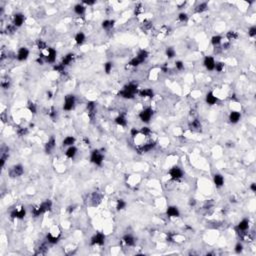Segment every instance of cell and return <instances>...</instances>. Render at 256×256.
Instances as JSON below:
<instances>
[{"label":"cell","instance_id":"7dc6e473","mask_svg":"<svg viewBox=\"0 0 256 256\" xmlns=\"http://www.w3.org/2000/svg\"><path fill=\"white\" fill-rule=\"evenodd\" d=\"M112 67H113L112 62H106L105 64H104V70H105V72L107 74L110 73V71L112 70Z\"/></svg>","mask_w":256,"mask_h":256},{"label":"cell","instance_id":"7402d4cb","mask_svg":"<svg viewBox=\"0 0 256 256\" xmlns=\"http://www.w3.org/2000/svg\"><path fill=\"white\" fill-rule=\"evenodd\" d=\"M123 241H124V243H125L126 245H128V246H134L135 245V242H136V240H135V238L131 234H126L125 236L123 237Z\"/></svg>","mask_w":256,"mask_h":256},{"label":"cell","instance_id":"d4e9b609","mask_svg":"<svg viewBox=\"0 0 256 256\" xmlns=\"http://www.w3.org/2000/svg\"><path fill=\"white\" fill-rule=\"evenodd\" d=\"M77 154V148L75 146H69V148L66 150V152H65V155L67 156L68 158H70V159H72V158L75 157V155Z\"/></svg>","mask_w":256,"mask_h":256},{"label":"cell","instance_id":"4dcf8cb0","mask_svg":"<svg viewBox=\"0 0 256 256\" xmlns=\"http://www.w3.org/2000/svg\"><path fill=\"white\" fill-rule=\"evenodd\" d=\"M84 41H85V35H84V33H83V32H78V33H77V34L75 35V42H76V44L81 45V44H83V43H84Z\"/></svg>","mask_w":256,"mask_h":256},{"label":"cell","instance_id":"816d5d0a","mask_svg":"<svg viewBox=\"0 0 256 256\" xmlns=\"http://www.w3.org/2000/svg\"><path fill=\"white\" fill-rule=\"evenodd\" d=\"M248 34L250 37H254V36L256 35V27L255 26H252L249 28L248 30Z\"/></svg>","mask_w":256,"mask_h":256},{"label":"cell","instance_id":"11a10c76","mask_svg":"<svg viewBox=\"0 0 256 256\" xmlns=\"http://www.w3.org/2000/svg\"><path fill=\"white\" fill-rule=\"evenodd\" d=\"M242 250H243V245H242L240 242H238V243L235 245V252L240 253V252H242Z\"/></svg>","mask_w":256,"mask_h":256},{"label":"cell","instance_id":"ffe728a7","mask_svg":"<svg viewBox=\"0 0 256 256\" xmlns=\"http://www.w3.org/2000/svg\"><path fill=\"white\" fill-rule=\"evenodd\" d=\"M205 100H206V103L209 104V105H214V104L218 101V99H217V97L215 96L212 92H208V93L206 94Z\"/></svg>","mask_w":256,"mask_h":256},{"label":"cell","instance_id":"ab89813d","mask_svg":"<svg viewBox=\"0 0 256 256\" xmlns=\"http://www.w3.org/2000/svg\"><path fill=\"white\" fill-rule=\"evenodd\" d=\"M119 95L121 97H123V98H125V99H132L133 97H134V95L128 93V92H126L125 90H123V89H122L121 91L119 92Z\"/></svg>","mask_w":256,"mask_h":256},{"label":"cell","instance_id":"9f6ffc18","mask_svg":"<svg viewBox=\"0 0 256 256\" xmlns=\"http://www.w3.org/2000/svg\"><path fill=\"white\" fill-rule=\"evenodd\" d=\"M135 8H136L135 9V13H136V14H140V13L143 11V6H142V4H138Z\"/></svg>","mask_w":256,"mask_h":256},{"label":"cell","instance_id":"b9f144b4","mask_svg":"<svg viewBox=\"0 0 256 256\" xmlns=\"http://www.w3.org/2000/svg\"><path fill=\"white\" fill-rule=\"evenodd\" d=\"M36 45H37V47H38V49H39V50H44V49H46V48H47L46 43H45V42L43 41V40H41V39L37 40V42H36Z\"/></svg>","mask_w":256,"mask_h":256},{"label":"cell","instance_id":"be15d7a7","mask_svg":"<svg viewBox=\"0 0 256 256\" xmlns=\"http://www.w3.org/2000/svg\"><path fill=\"white\" fill-rule=\"evenodd\" d=\"M195 203H196L195 199H190V202H189L190 205H195Z\"/></svg>","mask_w":256,"mask_h":256},{"label":"cell","instance_id":"5bb4252c","mask_svg":"<svg viewBox=\"0 0 256 256\" xmlns=\"http://www.w3.org/2000/svg\"><path fill=\"white\" fill-rule=\"evenodd\" d=\"M123 90H125L126 92H128V93L132 95H135L138 92V86L137 84H135V83H129V84L124 86Z\"/></svg>","mask_w":256,"mask_h":256},{"label":"cell","instance_id":"7c38bea8","mask_svg":"<svg viewBox=\"0 0 256 256\" xmlns=\"http://www.w3.org/2000/svg\"><path fill=\"white\" fill-rule=\"evenodd\" d=\"M29 56V50L26 48V47H21V48L18 50L17 53V59L19 61H24L28 58Z\"/></svg>","mask_w":256,"mask_h":256},{"label":"cell","instance_id":"44dd1931","mask_svg":"<svg viewBox=\"0 0 256 256\" xmlns=\"http://www.w3.org/2000/svg\"><path fill=\"white\" fill-rule=\"evenodd\" d=\"M213 181L216 187H222L224 185V178L221 174H215L213 177Z\"/></svg>","mask_w":256,"mask_h":256},{"label":"cell","instance_id":"f1b7e54d","mask_svg":"<svg viewBox=\"0 0 256 256\" xmlns=\"http://www.w3.org/2000/svg\"><path fill=\"white\" fill-rule=\"evenodd\" d=\"M189 127L191 130H200L201 128V123L198 119H194L192 120V122L189 123Z\"/></svg>","mask_w":256,"mask_h":256},{"label":"cell","instance_id":"f5cc1de1","mask_svg":"<svg viewBox=\"0 0 256 256\" xmlns=\"http://www.w3.org/2000/svg\"><path fill=\"white\" fill-rule=\"evenodd\" d=\"M28 109L31 113H36V106L33 102L28 103Z\"/></svg>","mask_w":256,"mask_h":256},{"label":"cell","instance_id":"f907efd6","mask_svg":"<svg viewBox=\"0 0 256 256\" xmlns=\"http://www.w3.org/2000/svg\"><path fill=\"white\" fill-rule=\"evenodd\" d=\"M175 67L177 70H183L184 69V63L182 61H176L175 62Z\"/></svg>","mask_w":256,"mask_h":256},{"label":"cell","instance_id":"91938a15","mask_svg":"<svg viewBox=\"0 0 256 256\" xmlns=\"http://www.w3.org/2000/svg\"><path fill=\"white\" fill-rule=\"evenodd\" d=\"M9 81H4V80H2L1 81V86H2V88H4V89H7V88H9Z\"/></svg>","mask_w":256,"mask_h":256},{"label":"cell","instance_id":"e575fe53","mask_svg":"<svg viewBox=\"0 0 256 256\" xmlns=\"http://www.w3.org/2000/svg\"><path fill=\"white\" fill-rule=\"evenodd\" d=\"M207 8H208L207 3H205V2H202V3L198 4V5L196 6L195 11H196L197 13H202V12H204V11L207 10Z\"/></svg>","mask_w":256,"mask_h":256},{"label":"cell","instance_id":"7bdbcfd3","mask_svg":"<svg viewBox=\"0 0 256 256\" xmlns=\"http://www.w3.org/2000/svg\"><path fill=\"white\" fill-rule=\"evenodd\" d=\"M214 69L217 72H222L224 70V63L223 62H215Z\"/></svg>","mask_w":256,"mask_h":256},{"label":"cell","instance_id":"6da1fadb","mask_svg":"<svg viewBox=\"0 0 256 256\" xmlns=\"http://www.w3.org/2000/svg\"><path fill=\"white\" fill-rule=\"evenodd\" d=\"M51 208H52L51 200L47 199V200L43 201L40 205H38V206H36V207L33 208V209H32V214L34 215L35 217H38V216H40L41 214L45 213V212L50 211Z\"/></svg>","mask_w":256,"mask_h":256},{"label":"cell","instance_id":"1f68e13d","mask_svg":"<svg viewBox=\"0 0 256 256\" xmlns=\"http://www.w3.org/2000/svg\"><path fill=\"white\" fill-rule=\"evenodd\" d=\"M115 123L117 124V125L119 126H126V124H127V121H126V118L124 115H119L118 117H116L115 118Z\"/></svg>","mask_w":256,"mask_h":256},{"label":"cell","instance_id":"8d00e7d4","mask_svg":"<svg viewBox=\"0 0 256 256\" xmlns=\"http://www.w3.org/2000/svg\"><path fill=\"white\" fill-rule=\"evenodd\" d=\"M226 37H227V39L229 40V41H233V40H236L237 38H238V34H237V32H235V31H229V32H227V34H226Z\"/></svg>","mask_w":256,"mask_h":256},{"label":"cell","instance_id":"836d02e7","mask_svg":"<svg viewBox=\"0 0 256 256\" xmlns=\"http://www.w3.org/2000/svg\"><path fill=\"white\" fill-rule=\"evenodd\" d=\"M74 12H75L77 15L84 14V12H85V6H83L82 4H76V5L74 6Z\"/></svg>","mask_w":256,"mask_h":256},{"label":"cell","instance_id":"94428289","mask_svg":"<svg viewBox=\"0 0 256 256\" xmlns=\"http://www.w3.org/2000/svg\"><path fill=\"white\" fill-rule=\"evenodd\" d=\"M250 189L252 192H256V184L255 183H252V184L250 185Z\"/></svg>","mask_w":256,"mask_h":256},{"label":"cell","instance_id":"83f0119b","mask_svg":"<svg viewBox=\"0 0 256 256\" xmlns=\"http://www.w3.org/2000/svg\"><path fill=\"white\" fill-rule=\"evenodd\" d=\"M136 57L140 62L143 63L144 61L147 59V57H148V52H147L146 50H140L139 52H138Z\"/></svg>","mask_w":256,"mask_h":256},{"label":"cell","instance_id":"603a6c76","mask_svg":"<svg viewBox=\"0 0 256 256\" xmlns=\"http://www.w3.org/2000/svg\"><path fill=\"white\" fill-rule=\"evenodd\" d=\"M86 107H87V111H88V114H89L90 118H92V117L94 116V114H95V110H96V105H95L94 102H92V101H89V102H87V105H86Z\"/></svg>","mask_w":256,"mask_h":256},{"label":"cell","instance_id":"277c9868","mask_svg":"<svg viewBox=\"0 0 256 256\" xmlns=\"http://www.w3.org/2000/svg\"><path fill=\"white\" fill-rule=\"evenodd\" d=\"M75 102H76V99L74 95H67L65 97V100H64V104H63V109L65 111H70L74 108L75 106Z\"/></svg>","mask_w":256,"mask_h":256},{"label":"cell","instance_id":"5b68a950","mask_svg":"<svg viewBox=\"0 0 256 256\" xmlns=\"http://www.w3.org/2000/svg\"><path fill=\"white\" fill-rule=\"evenodd\" d=\"M104 243H105V235L101 232H98L95 235H93L91 238V241H90V244L93 246L95 245L102 246Z\"/></svg>","mask_w":256,"mask_h":256},{"label":"cell","instance_id":"6f0895ef","mask_svg":"<svg viewBox=\"0 0 256 256\" xmlns=\"http://www.w3.org/2000/svg\"><path fill=\"white\" fill-rule=\"evenodd\" d=\"M56 115H57V111L54 109V108H51L50 112H49V116H50L51 118H55Z\"/></svg>","mask_w":256,"mask_h":256},{"label":"cell","instance_id":"9c48e42d","mask_svg":"<svg viewBox=\"0 0 256 256\" xmlns=\"http://www.w3.org/2000/svg\"><path fill=\"white\" fill-rule=\"evenodd\" d=\"M56 50L52 47L47 48V55L45 56V61L48 63H54L56 60Z\"/></svg>","mask_w":256,"mask_h":256},{"label":"cell","instance_id":"db71d44e","mask_svg":"<svg viewBox=\"0 0 256 256\" xmlns=\"http://www.w3.org/2000/svg\"><path fill=\"white\" fill-rule=\"evenodd\" d=\"M27 132H28V131H27V128H19L17 130V133L19 136H24V135L27 134Z\"/></svg>","mask_w":256,"mask_h":256},{"label":"cell","instance_id":"52a82bcc","mask_svg":"<svg viewBox=\"0 0 256 256\" xmlns=\"http://www.w3.org/2000/svg\"><path fill=\"white\" fill-rule=\"evenodd\" d=\"M25 215H26V209L23 206H21L20 208H14L10 213L11 218H18V219L24 218Z\"/></svg>","mask_w":256,"mask_h":256},{"label":"cell","instance_id":"d6a6232c","mask_svg":"<svg viewBox=\"0 0 256 256\" xmlns=\"http://www.w3.org/2000/svg\"><path fill=\"white\" fill-rule=\"evenodd\" d=\"M46 239L50 244H56L59 241V236H54L51 233H48V234L46 235Z\"/></svg>","mask_w":256,"mask_h":256},{"label":"cell","instance_id":"ee69618b","mask_svg":"<svg viewBox=\"0 0 256 256\" xmlns=\"http://www.w3.org/2000/svg\"><path fill=\"white\" fill-rule=\"evenodd\" d=\"M54 70H55L56 72H59V73H63V72H65V66L62 64V63H60V64H57L54 66Z\"/></svg>","mask_w":256,"mask_h":256},{"label":"cell","instance_id":"f35d334b","mask_svg":"<svg viewBox=\"0 0 256 256\" xmlns=\"http://www.w3.org/2000/svg\"><path fill=\"white\" fill-rule=\"evenodd\" d=\"M165 53H166V56L168 58H173L175 56V50L172 47H167Z\"/></svg>","mask_w":256,"mask_h":256},{"label":"cell","instance_id":"e0dca14e","mask_svg":"<svg viewBox=\"0 0 256 256\" xmlns=\"http://www.w3.org/2000/svg\"><path fill=\"white\" fill-rule=\"evenodd\" d=\"M166 213L169 217H178L180 215L179 210H178V208L176 206H169L167 208Z\"/></svg>","mask_w":256,"mask_h":256},{"label":"cell","instance_id":"6125c7cd","mask_svg":"<svg viewBox=\"0 0 256 256\" xmlns=\"http://www.w3.org/2000/svg\"><path fill=\"white\" fill-rule=\"evenodd\" d=\"M84 4H87V5H92V4L95 3V1H83Z\"/></svg>","mask_w":256,"mask_h":256},{"label":"cell","instance_id":"d6986e66","mask_svg":"<svg viewBox=\"0 0 256 256\" xmlns=\"http://www.w3.org/2000/svg\"><path fill=\"white\" fill-rule=\"evenodd\" d=\"M8 156H9V149L7 148V147H3V148L1 149V157H0L1 167L4 166V164H5V161L8 158Z\"/></svg>","mask_w":256,"mask_h":256},{"label":"cell","instance_id":"f546056e","mask_svg":"<svg viewBox=\"0 0 256 256\" xmlns=\"http://www.w3.org/2000/svg\"><path fill=\"white\" fill-rule=\"evenodd\" d=\"M74 142H75V138L73 136H67L62 141V144L63 146H73Z\"/></svg>","mask_w":256,"mask_h":256},{"label":"cell","instance_id":"681fc988","mask_svg":"<svg viewBox=\"0 0 256 256\" xmlns=\"http://www.w3.org/2000/svg\"><path fill=\"white\" fill-rule=\"evenodd\" d=\"M140 133H141V134H143L144 136H146V135L150 134L151 130H150V128H148V127H142L141 128V131H140Z\"/></svg>","mask_w":256,"mask_h":256},{"label":"cell","instance_id":"ba28073f","mask_svg":"<svg viewBox=\"0 0 256 256\" xmlns=\"http://www.w3.org/2000/svg\"><path fill=\"white\" fill-rule=\"evenodd\" d=\"M169 175H170V178L172 180H179L183 177V171L179 167L174 166L169 170Z\"/></svg>","mask_w":256,"mask_h":256},{"label":"cell","instance_id":"60d3db41","mask_svg":"<svg viewBox=\"0 0 256 256\" xmlns=\"http://www.w3.org/2000/svg\"><path fill=\"white\" fill-rule=\"evenodd\" d=\"M125 207H126V202L123 200V199H119V200L117 201V205H116L117 210H122Z\"/></svg>","mask_w":256,"mask_h":256},{"label":"cell","instance_id":"484cf974","mask_svg":"<svg viewBox=\"0 0 256 256\" xmlns=\"http://www.w3.org/2000/svg\"><path fill=\"white\" fill-rule=\"evenodd\" d=\"M73 58H74V54L73 53L66 54V55H65L64 57H63V59H62V64L64 65V66H67V65H69L70 63L72 62Z\"/></svg>","mask_w":256,"mask_h":256},{"label":"cell","instance_id":"30bf717a","mask_svg":"<svg viewBox=\"0 0 256 256\" xmlns=\"http://www.w3.org/2000/svg\"><path fill=\"white\" fill-rule=\"evenodd\" d=\"M203 64H204L205 68L209 71H212L214 70V66H215V60L213 57L211 56H206L204 58V61H203Z\"/></svg>","mask_w":256,"mask_h":256},{"label":"cell","instance_id":"8992f818","mask_svg":"<svg viewBox=\"0 0 256 256\" xmlns=\"http://www.w3.org/2000/svg\"><path fill=\"white\" fill-rule=\"evenodd\" d=\"M23 173H24V168L23 166L20 164L14 165V166L11 167L10 170H9V176H10L11 178L19 177V176H21Z\"/></svg>","mask_w":256,"mask_h":256},{"label":"cell","instance_id":"bcb514c9","mask_svg":"<svg viewBox=\"0 0 256 256\" xmlns=\"http://www.w3.org/2000/svg\"><path fill=\"white\" fill-rule=\"evenodd\" d=\"M140 64H141V62L137 59V57L132 58V59L130 60V62H129V65H130V66H133V67H136Z\"/></svg>","mask_w":256,"mask_h":256},{"label":"cell","instance_id":"4fadbf2b","mask_svg":"<svg viewBox=\"0 0 256 256\" xmlns=\"http://www.w3.org/2000/svg\"><path fill=\"white\" fill-rule=\"evenodd\" d=\"M155 142H149V143H146V144H144V145H142V146H140V147H138L137 148V151H138V153H145V152H148V151H150V150H152V149L154 148V147H155Z\"/></svg>","mask_w":256,"mask_h":256},{"label":"cell","instance_id":"8fae6325","mask_svg":"<svg viewBox=\"0 0 256 256\" xmlns=\"http://www.w3.org/2000/svg\"><path fill=\"white\" fill-rule=\"evenodd\" d=\"M24 20H25V17L22 13H16L13 17V25L15 27H20L24 23Z\"/></svg>","mask_w":256,"mask_h":256},{"label":"cell","instance_id":"7a4b0ae2","mask_svg":"<svg viewBox=\"0 0 256 256\" xmlns=\"http://www.w3.org/2000/svg\"><path fill=\"white\" fill-rule=\"evenodd\" d=\"M103 160H104V155L100 152V151L97 150V149L92 151L91 157H90V161H91L92 163H94V164L97 165V166H100V165H102Z\"/></svg>","mask_w":256,"mask_h":256},{"label":"cell","instance_id":"d590c367","mask_svg":"<svg viewBox=\"0 0 256 256\" xmlns=\"http://www.w3.org/2000/svg\"><path fill=\"white\" fill-rule=\"evenodd\" d=\"M114 23H115L114 20H104V21L102 22V27L104 29L112 28L113 25H114Z\"/></svg>","mask_w":256,"mask_h":256},{"label":"cell","instance_id":"ac0fdd59","mask_svg":"<svg viewBox=\"0 0 256 256\" xmlns=\"http://www.w3.org/2000/svg\"><path fill=\"white\" fill-rule=\"evenodd\" d=\"M240 118H241V114L237 111H231L229 114V121L232 124H235L239 121Z\"/></svg>","mask_w":256,"mask_h":256},{"label":"cell","instance_id":"4316f807","mask_svg":"<svg viewBox=\"0 0 256 256\" xmlns=\"http://www.w3.org/2000/svg\"><path fill=\"white\" fill-rule=\"evenodd\" d=\"M91 201H92V205H98L101 201V195L98 193V192H93L91 195Z\"/></svg>","mask_w":256,"mask_h":256},{"label":"cell","instance_id":"3957f363","mask_svg":"<svg viewBox=\"0 0 256 256\" xmlns=\"http://www.w3.org/2000/svg\"><path fill=\"white\" fill-rule=\"evenodd\" d=\"M152 116H153V110L152 108L150 107L145 108V109H143L139 113V118L142 122H144V123H148V122L150 121V119L152 118Z\"/></svg>","mask_w":256,"mask_h":256},{"label":"cell","instance_id":"2e32d148","mask_svg":"<svg viewBox=\"0 0 256 256\" xmlns=\"http://www.w3.org/2000/svg\"><path fill=\"white\" fill-rule=\"evenodd\" d=\"M248 227H249V220L248 219H242L238 223V225H237V230H238L239 232H244V231H247Z\"/></svg>","mask_w":256,"mask_h":256},{"label":"cell","instance_id":"cb8c5ba5","mask_svg":"<svg viewBox=\"0 0 256 256\" xmlns=\"http://www.w3.org/2000/svg\"><path fill=\"white\" fill-rule=\"evenodd\" d=\"M139 95L141 97H148V98H152L154 92L151 88H145V89H142L139 91Z\"/></svg>","mask_w":256,"mask_h":256},{"label":"cell","instance_id":"680465c9","mask_svg":"<svg viewBox=\"0 0 256 256\" xmlns=\"http://www.w3.org/2000/svg\"><path fill=\"white\" fill-rule=\"evenodd\" d=\"M130 133H131V136L134 138V137L137 136L138 133H139V132H138V130H137L136 128H132V129H131V131H130Z\"/></svg>","mask_w":256,"mask_h":256},{"label":"cell","instance_id":"f6af8a7d","mask_svg":"<svg viewBox=\"0 0 256 256\" xmlns=\"http://www.w3.org/2000/svg\"><path fill=\"white\" fill-rule=\"evenodd\" d=\"M46 251H47V246L45 243H43L39 246V248H38L37 254H44V253H46Z\"/></svg>","mask_w":256,"mask_h":256},{"label":"cell","instance_id":"c3c4849f","mask_svg":"<svg viewBox=\"0 0 256 256\" xmlns=\"http://www.w3.org/2000/svg\"><path fill=\"white\" fill-rule=\"evenodd\" d=\"M178 19H179V21H181V22H186L187 20H188V16H187V14L186 13H180L179 15H178Z\"/></svg>","mask_w":256,"mask_h":256},{"label":"cell","instance_id":"9a60e30c","mask_svg":"<svg viewBox=\"0 0 256 256\" xmlns=\"http://www.w3.org/2000/svg\"><path fill=\"white\" fill-rule=\"evenodd\" d=\"M56 146V141H55V138L53 136H51L49 138V140L47 141L46 145H45V151L46 153H51V151L55 148Z\"/></svg>","mask_w":256,"mask_h":256},{"label":"cell","instance_id":"74e56055","mask_svg":"<svg viewBox=\"0 0 256 256\" xmlns=\"http://www.w3.org/2000/svg\"><path fill=\"white\" fill-rule=\"evenodd\" d=\"M221 41H222V37L220 35H214L213 37L211 38V43L214 46H218L221 43Z\"/></svg>","mask_w":256,"mask_h":256}]
</instances>
